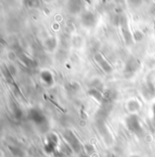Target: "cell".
Masks as SVG:
<instances>
[{"label": "cell", "instance_id": "obj_6", "mask_svg": "<svg viewBox=\"0 0 155 157\" xmlns=\"http://www.w3.org/2000/svg\"><path fill=\"white\" fill-rule=\"evenodd\" d=\"M95 59L97 60V62L99 63V65L100 66V68L106 72V73H112V67L109 64V62L101 56H97L95 58Z\"/></svg>", "mask_w": 155, "mask_h": 157}, {"label": "cell", "instance_id": "obj_8", "mask_svg": "<svg viewBox=\"0 0 155 157\" xmlns=\"http://www.w3.org/2000/svg\"><path fill=\"white\" fill-rule=\"evenodd\" d=\"M42 78L47 85H51L53 83V76L48 71H44L42 73Z\"/></svg>", "mask_w": 155, "mask_h": 157}, {"label": "cell", "instance_id": "obj_7", "mask_svg": "<svg viewBox=\"0 0 155 157\" xmlns=\"http://www.w3.org/2000/svg\"><path fill=\"white\" fill-rule=\"evenodd\" d=\"M88 94L89 96H91L92 98H94L96 101H98L99 102H103L104 101V94L101 93V91L99 89L96 88H92L88 91Z\"/></svg>", "mask_w": 155, "mask_h": 157}, {"label": "cell", "instance_id": "obj_2", "mask_svg": "<svg viewBox=\"0 0 155 157\" xmlns=\"http://www.w3.org/2000/svg\"><path fill=\"white\" fill-rule=\"evenodd\" d=\"M64 138L68 142L70 147L72 149V151L78 153L81 150V144L79 143L78 139L76 137V135L71 131H67L64 133Z\"/></svg>", "mask_w": 155, "mask_h": 157}, {"label": "cell", "instance_id": "obj_9", "mask_svg": "<svg viewBox=\"0 0 155 157\" xmlns=\"http://www.w3.org/2000/svg\"><path fill=\"white\" fill-rule=\"evenodd\" d=\"M129 109L130 110V111H132V112H135V111H137V110H139V108L141 107V105L136 101H130V102H129Z\"/></svg>", "mask_w": 155, "mask_h": 157}, {"label": "cell", "instance_id": "obj_5", "mask_svg": "<svg viewBox=\"0 0 155 157\" xmlns=\"http://www.w3.org/2000/svg\"><path fill=\"white\" fill-rule=\"evenodd\" d=\"M59 144V138L55 134H50L47 137V143L46 144V151L47 153H53L55 152L57 146Z\"/></svg>", "mask_w": 155, "mask_h": 157}, {"label": "cell", "instance_id": "obj_1", "mask_svg": "<svg viewBox=\"0 0 155 157\" xmlns=\"http://www.w3.org/2000/svg\"><path fill=\"white\" fill-rule=\"evenodd\" d=\"M125 123H126V126H127L128 130L132 133L140 134L142 132V124H141L140 118L135 113H132V114L129 115L128 117L126 118Z\"/></svg>", "mask_w": 155, "mask_h": 157}, {"label": "cell", "instance_id": "obj_4", "mask_svg": "<svg viewBox=\"0 0 155 157\" xmlns=\"http://www.w3.org/2000/svg\"><path fill=\"white\" fill-rule=\"evenodd\" d=\"M142 96L144 97V99L151 101L155 98V86L151 83V82H147L146 84L143 85L142 89Z\"/></svg>", "mask_w": 155, "mask_h": 157}, {"label": "cell", "instance_id": "obj_10", "mask_svg": "<svg viewBox=\"0 0 155 157\" xmlns=\"http://www.w3.org/2000/svg\"><path fill=\"white\" fill-rule=\"evenodd\" d=\"M153 120H154L155 122V104L153 105Z\"/></svg>", "mask_w": 155, "mask_h": 157}, {"label": "cell", "instance_id": "obj_3", "mask_svg": "<svg viewBox=\"0 0 155 157\" xmlns=\"http://www.w3.org/2000/svg\"><path fill=\"white\" fill-rule=\"evenodd\" d=\"M141 63L137 59H130V61L127 62L125 68H124V73L126 77H130L134 73H136L139 69H140Z\"/></svg>", "mask_w": 155, "mask_h": 157}]
</instances>
